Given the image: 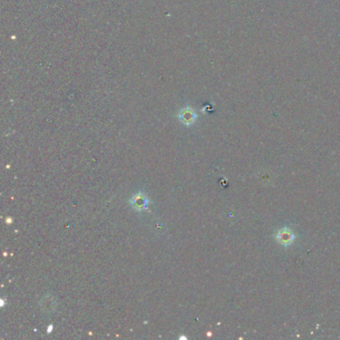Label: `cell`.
Here are the masks:
<instances>
[{
  "label": "cell",
  "instance_id": "1",
  "mask_svg": "<svg viewBox=\"0 0 340 340\" xmlns=\"http://www.w3.org/2000/svg\"><path fill=\"white\" fill-rule=\"evenodd\" d=\"M277 241L282 245V246H289L293 243L295 236L293 235V233L288 230V229H281L280 231L278 232L277 234Z\"/></svg>",
  "mask_w": 340,
  "mask_h": 340
},
{
  "label": "cell",
  "instance_id": "2",
  "mask_svg": "<svg viewBox=\"0 0 340 340\" xmlns=\"http://www.w3.org/2000/svg\"><path fill=\"white\" fill-rule=\"evenodd\" d=\"M131 203L136 207V209L143 210V209H146V205L148 201L143 197H137V198L135 197L133 200H131Z\"/></svg>",
  "mask_w": 340,
  "mask_h": 340
}]
</instances>
